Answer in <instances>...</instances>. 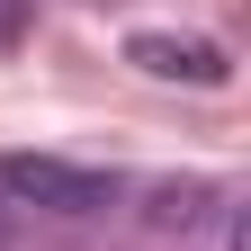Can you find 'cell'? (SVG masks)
<instances>
[{
  "label": "cell",
  "instance_id": "cell-1",
  "mask_svg": "<svg viewBox=\"0 0 251 251\" xmlns=\"http://www.w3.org/2000/svg\"><path fill=\"white\" fill-rule=\"evenodd\" d=\"M0 188H9L18 206H45V215H99V206H117V171L63 162V152H0Z\"/></svg>",
  "mask_w": 251,
  "mask_h": 251
},
{
  "label": "cell",
  "instance_id": "cell-2",
  "mask_svg": "<svg viewBox=\"0 0 251 251\" xmlns=\"http://www.w3.org/2000/svg\"><path fill=\"white\" fill-rule=\"evenodd\" d=\"M126 63L152 72V81H188V90H225L233 81V54L215 36H162V27H144V36L126 45Z\"/></svg>",
  "mask_w": 251,
  "mask_h": 251
},
{
  "label": "cell",
  "instance_id": "cell-3",
  "mask_svg": "<svg viewBox=\"0 0 251 251\" xmlns=\"http://www.w3.org/2000/svg\"><path fill=\"white\" fill-rule=\"evenodd\" d=\"M144 215H152V233H188V225H206V215H215V188H206V179H162Z\"/></svg>",
  "mask_w": 251,
  "mask_h": 251
},
{
  "label": "cell",
  "instance_id": "cell-4",
  "mask_svg": "<svg viewBox=\"0 0 251 251\" xmlns=\"http://www.w3.org/2000/svg\"><path fill=\"white\" fill-rule=\"evenodd\" d=\"M0 27H9V0H0Z\"/></svg>",
  "mask_w": 251,
  "mask_h": 251
},
{
  "label": "cell",
  "instance_id": "cell-5",
  "mask_svg": "<svg viewBox=\"0 0 251 251\" xmlns=\"http://www.w3.org/2000/svg\"><path fill=\"white\" fill-rule=\"evenodd\" d=\"M0 242H9V225H0Z\"/></svg>",
  "mask_w": 251,
  "mask_h": 251
}]
</instances>
